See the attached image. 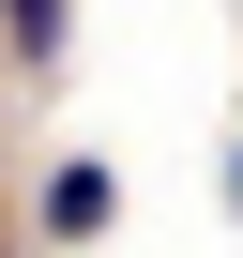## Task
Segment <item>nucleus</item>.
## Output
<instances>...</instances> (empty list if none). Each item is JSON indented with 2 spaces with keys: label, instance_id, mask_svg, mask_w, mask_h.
<instances>
[{
  "label": "nucleus",
  "instance_id": "obj_2",
  "mask_svg": "<svg viewBox=\"0 0 243 258\" xmlns=\"http://www.w3.org/2000/svg\"><path fill=\"white\" fill-rule=\"evenodd\" d=\"M0 31H16V61H61V0H0Z\"/></svg>",
  "mask_w": 243,
  "mask_h": 258
},
{
  "label": "nucleus",
  "instance_id": "obj_1",
  "mask_svg": "<svg viewBox=\"0 0 243 258\" xmlns=\"http://www.w3.org/2000/svg\"><path fill=\"white\" fill-rule=\"evenodd\" d=\"M46 228H61V243H106V228H122V182H106V167H61V182H46Z\"/></svg>",
  "mask_w": 243,
  "mask_h": 258
}]
</instances>
